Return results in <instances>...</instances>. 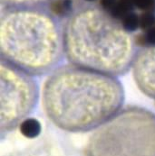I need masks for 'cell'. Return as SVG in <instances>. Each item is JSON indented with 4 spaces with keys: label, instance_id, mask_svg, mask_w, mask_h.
Here are the masks:
<instances>
[{
    "label": "cell",
    "instance_id": "obj_1",
    "mask_svg": "<svg viewBox=\"0 0 155 156\" xmlns=\"http://www.w3.org/2000/svg\"><path fill=\"white\" fill-rule=\"evenodd\" d=\"M123 101L124 90L116 77L74 65L55 69L42 93L46 116L72 133L96 129L123 108Z\"/></svg>",
    "mask_w": 155,
    "mask_h": 156
},
{
    "label": "cell",
    "instance_id": "obj_2",
    "mask_svg": "<svg viewBox=\"0 0 155 156\" xmlns=\"http://www.w3.org/2000/svg\"><path fill=\"white\" fill-rule=\"evenodd\" d=\"M63 37L71 65L112 77L127 73L138 51L132 34L94 5L74 9L63 26Z\"/></svg>",
    "mask_w": 155,
    "mask_h": 156
},
{
    "label": "cell",
    "instance_id": "obj_3",
    "mask_svg": "<svg viewBox=\"0 0 155 156\" xmlns=\"http://www.w3.org/2000/svg\"><path fill=\"white\" fill-rule=\"evenodd\" d=\"M1 60L32 76L58 68L65 56L63 27L44 6L3 7Z\"/></svg>",
    "mask_w": 155,
    "mask_h": 156
},
{
    "label": "cell",
    "instance_id": "obj_4",
    "mask_svg": "<svg viewBox=\"0 0 155 156\" xmlns=\"http://www.w3.org/2000/svg\"><path fill=\"white\" fill-rule=\"evenodd\" d=\"M86 156H155V114L128 106L93 130Z\"/></svg>",
    "mask_w": 155,
    "mask_h": 156
},
{
    "label": "cell",
    "instance_id": "obj_5",
    "mask_svg": "<svg viewBox=\"0 0 155 156\" xmlns=\"http://www.w3.org/2000/svg\"><path fill=\"white\" fill-rule=\"evenodd\" d=\"M0 83V130L4 134L20 126L35 110L38 87L32 75L2 60Z\"/></svg>",
    "mask_w": 155,
    "mask_h": 156
},
{
    "label": "cell",
    "instance_id": "obj_6",
    "mask_svg": "<svg viewBox=\"0 0 155 156\" xmlns=\"http://www.w3.org/2000/svg\"><path fill=\"white\" fill-rule=\"evenodd\" d=\"M132 69L138 89L155 99V45L138 50Z\"/></svg>",
    "mask_w": 155,
    "mask_h": 156
},
{
    "label": "cell",
    "instance_id": "obj_7",
    "mask_svg": "<svg viewBox=\"0 0 155 156\" xmlns=\"http://www.w3.org/2000/svg\"><path fill=\"white\" fill-rule=\"evenodd\" d=\"M134 5L132 0H117L113 9L109 13L113 18L121 21L125 16L134 12Z\"/></svg>",
    "mask_w": 155,
    "mask_h": 156
},
{
    "label": "cell",
    "instance_id": "obj_8",
    "mask_svg": "<svg viewBox=\"0 0 155 156\" xmlns=\"http://www.w3.org/2000/svg\"><path fill=\"white\" fill-rule=\"evenodd\" d=\"M50 12L57 16H69L74 11L71 0H53L50 4Z\"/></svg>",
    "mask_w": 155,
    "mask_h": 156
},
{
    "label": "cell",
    "instance_id": "obj_9",
    "mask_svg": "<svg viewBox=\"0 0 155 156\" xmlns=\"http://www.w3.org/2000/svg\"><path fill=\"white\" fill-rule=\"evenodd\" d=\"M3 7H31L44 6L53 0H0Z\"/></svg>",
    "mask_w": 155,
    "mask_h": 156
},
{
    "label": "cell",
    "instance_id": "obj_10",
    "mask_svg": "<svg viewBox=\"0 0 155 156\" xmlns=\"http://www.w3.org/2000/svg\"><path fill=\"white\" fill-rule=\"evenodd\" d=\"M20 130L25 136L28 138H34L40 134L41 126L37 120L29 118V119H25L20 125Z\"/></svg>",
    "mask_w": 155,
    "mask_h": 156
},
{
    "label": "cell",
    "instance_id": "obj_11",
    "mask_svg": "<svg viewBox=\"0 0 155 156\" xmlns=\"http://www.w3.org/2000/svg\"><path fill=\"white\" fill-rule=\"evenodd\" d=\"M120 22L123 26V28L129 33L134 32L138 28H140V16L134 12H132L125 16Z\"/></svg>",
    "mask_w": 155,
    "mask_h": 156
},
{
    "label": "cell",
    "instance_id": "obj_12",
    "mask_svg": "<svg viewBox=\"0 0 155 156\" xmlns=\"http://www.w3.org/2000/svg\"><path fill=\"white\" fill-rule=\"evenodd\" d=\"M136 44L142 47H149L155 45V25L143 31L136 39Z\"/></svg>",
    "mask_w": 155,
    "mask_h": 156
},
{
    "label": "cell",
    "instance_id": "obj_13",
    "mask_svg": "<svg viewBox=\"0 0 155 156\" xmlns=\"http://www.w3.org/2000/svg\"><path fill=\"white\" fill-rule=\"evenodd\" d=\"M135 8L142 13H154L155 0H132Z\"/></svg>",
    "mask_w": 155,
    "mask_h": 156
},
{
    "label": "cell",
    "instance_id": "obj_14",
    "mask_svg": "<svg viewBox=\"0 0 155 156\" xmlns=\"http://www.w3.org/2000/svg\"><path fill=\"white\" fill-rule=\"evenodd\" d=\"M140 16V28L145 31L155 25L154 13H142Z\"/></svg>",
    "mask_w": 155,
    "mask_h": 156
},
{
    "label": "cell",
    "instance_id": "obj_15",
    "mask_svg": "<svg viewBox=\"0 0 155 156\" xmlns=\"http://www.w3.org/2000/svg\"><path fill=\"white\" fill-rule=\"evenodd\" d=\"M116 2L117 0H100V6L107 13H110L116 5Z\"/></svg>",
    "mask_w": 155,
    "mask_h": 156
},
{
    "label": "cell",
    "instance_id": "obj_16",
    "mask_svg": "<svg viewBox=\"0 0 155 156\" xmlns=\"http://www.w3.org/2000/svg\"><path fill=\"white\" fill-rule=\"evenodd\" d=\"M85 1H87V2H93V1H95V0H85Z\"/></svg>",
    "mask_w": 155,
    "mask_h": 156
}]
</instances>
